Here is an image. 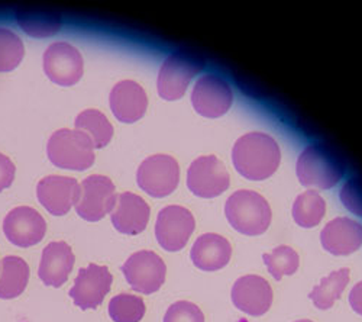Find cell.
Instances as JSON below:
<instances>
[{"label": "cell", "instance_id": "33", "mask_svg": "<svg viewBox=\"0 0 362 322\" xmlns=\"http://www.w3.org/2000/svg\"><path fill=\"white\" fill-rule=\"evenodd\" d=\"M349 304H351L352 309H354L356 314L362 315V282L356 283V284L352 287L351 294H349Z\"/></svg>", "mask_w": 362, "mask_h": 322}, {"label": "cell", "instance_id": "7", "mask_svg": "<svg viewBox=\"0 0 362 322\" xmlns=\"http://www.w3.org/2000/svg\"><path fill=\"white\" fill-rule=\"evenodd\" d=\"M138 186L153 197H164L173 193L180 182V167L175 159L167 154H156L145 159L136 173Z\"/></svg>", "mask_w": 362, "mask_h": 322}, {"label": "cell", "instance_id": "26", "mask_svg": "<svg viewBox=\"0 0 362 322\" xmlns=\"http://www.w3.org/2000/svg\"><path fill=\"white\" fill-rule=\"evenodd\" d=\"M326 214V202L315 190L297 196L293 205V218L301 228H313L320 224Z\"/></svg>", "mask_w": 362, "mask_h": 322}, {"label": "cell", "instance_id": "27", "mask_svg": "<svg viewBox=\"0 0 362 322\" xmlns=\"http://www.w3.org/2000/svg\"><path fill=\"white\" fill-rule=\"evenodd\" d=\"M262 258L269 275L276 280H281L283 276L294 275L300 265L298 254L288 246H280L274 248L273 253L264 254Z\"/></svg>", "mask_w": 362, "mask_h": 322}, {"label": "cell", "instance_id": "20", "mask_svg": "<svg viewBox=\"0 0 362 322\" xmlns=\"http://www.w3.org/2000/svg\"><path fill=\"white\" fill-rule=\"evenodd\" d=\"M149 207L148 203L138 195L125 192L117 197V203L112 211L113 226L127 236H138L149 221Z\"/></svg>", "mask_w": 362, "mask_h": 322}, {"label": "cell", "instance_id": "4", "mask_svg": "<svg viewBox=\"0 0 362 322\" xmlns=\"http://www.w3.org/2000/svg\"><path fill=\"white\" fill-rule=\"evenodd\" d=\"M93 142L84 132L77 130L55 131L47 145L49 161L66 170L83 171L95 163Z\"/></svg>", "mask_w": 362, "mask_h": 322}, {"label": "cell", "instance_id": "17", "mask_svg": "<svg viewBox=\"0 0 362 322\" xmlns=\"http://www.w3.org/2000/svg\"><path fill=\"white\" fill-rule=\"evenodd\" d=\"M109 100L116 120L125 124L139 121L148 106V98L142 86L132 80L119 81L112 89Z\"/></svg>", "mask_w": 362, "mask_h": 322}, {"label": "cell", "instance_id": "11", "mask_svg": "<svg viewBox=\"0 0 362 322\" xmlns=\"http://www.w3.org/2000/svg\"><path fill=\"white\" fill-rule=\"evenodd\" d=\"M113 277L106 266L88 265L80 269L74 286L70 289V298L81 309H96L99 308L105 297L110 292Z\"/></svg>", "mask_w": 362, "mask_h": 322}, {"label": "cell", "instance_id": "3", "mask_svg": "<svg viewBox=\"0 0 362 322\" xmlns=\"http://www.w3.org/2000/svg\"><path fill=\"white\" fill-rule=\"evenodd\" d=\"M225 214L238 232L244 236H261L271 224L268 202L254 190H238L226 200Z\"/></svg>", "mask_w": 362, "mask_h": 322}, {"label": "cell", "instance_id": "24", "mask_svg": "<svg viewBox=\"0 0 362 322\" xmlns=\"http://www.w3.org/2000/svg\"><path fill=\"white\" fill-rule=\"evenodd\" d=\"M77 131L84 132L93 142L95 149H103L113 137V127L106 116L98 109L83 110L74 122Z\"/></svg>", "mask_w": 362, "mask_h": 322}, {"label": "cell", "instance_id": "22", "mask_svg": "<svg viewBox=\"0 0 362 322\" xmlns=\"http://www.w3.org/2000/svg\"><path fill=\"white\" fill-rule=\"evenodd\" d=\"M15 16L23 31L34 38L52 37L62 29V16L54 11L19 8L16 9Z\"/></svg>", "mask_w": 362, "mask_h": 322}, {"label": "cell", "instance_id": "6", "mask_svg": "<svg viewBox=\"0 0 362 322\" xmlns=\"http://www.w3.org/2000/svg\"><path fill=\"white\" fill-rule=\"evenodd\" d=\"M116 199L115 185L109 178L102 174L88 176L81 182L76 211L84 221L98 222L115 209Z\"/></svg>", "mask_w": 362, "mask_h": 322}, {"label": "cell", "instance_id": "5", "mask_svg": "<svg viewBox=\"0 0 362 322\" xmlns=\"http://www.w3.org/2000/svg\"><path fill=\"white\" fill-rule=\"evenodd\" d=\"M200 58L187 52H173L165 58L158 74V95L164 100L183 98L190 81L203 70Z\"/></svg>", "mask_w": 362, "mask_h": 322}, {"label": "cell", "instance_id": "21", "mask_svg": "<svg viewBox=\"0 0 362 322\" xmlns=\"http://www.w3.org/2000/svg\"><path fill=\"white\" fill-rule=\"evenodd\" d=\"M190 255L194 266L200 270L216 272L229 263L232 247L225 237L218 234H203L193 244Z\"/></svg>", "mask_w": 362, "mask_h": 322}, {"label": "cell", "instance_id": "32", "mask_svg": "<svg viewBox=\"0 0 362 322\" xmlns=\"http://www.w3.org/2000/svg\"><path fill=\"white\" fill-rule=\"evenodd\" d=\"M15 180V164L9 157L0 153V192L12 186Z\"/></svg>", "mask_w": 362, "mask_h": 322}, {"label": "cell", "instance_id": "2", "mask_svg": "<svg viewBox=\"0 0 362 322\" xmlns=\"http://www.w3.org/2000/svg\"><path fill=\"white\" fill-rule=\"evenodd\" d=\"M345 174V163L325 144H312L297 160V178L308 188L332 189Z\"/></svg>", "mask_w": 362, "mask_h": 322}, {"label": "cell", "instance_id": "14", "mask_svg": "<svg viewBox=\"0 0 362 322\" xmlns=\"http://www.w3.org/2000/svg\"><path fill=\"white\" fill-rule=\"evenodd\" d=\"M4 231L12 244L26 248L40 244L44 240L47 224L42 215L34 208L18 207L6 215Z\"/></svg>", "mask_w": 362, "mask_h": 322}, {"label": "cell", "instance_id": "28", "mask_svg": "<svg viewBox=\"0 0 362 322\" xmlns=\"http://www.w3.org/2000/svg\"><path fill=\"white\" fill-rule=\"evenodd\" d=\"M109 315L115 322H139L145 315L142 298L120 294L109 302Z\"/></svg>", "mask_w": 362, "mask_h": 322}, {"label": "cell", "instance_id": "19", "mask_svg": "<svg viewBox=\"0 0 362 322\" xmlns=\"http://www.w3.org/2000/svg\"><path fill=\"white\" fill-rule=\"evenodd\" d=\"M74 253L67 243H49L42 251L38 276L47 286H63L74 268Z\"/></svg>", "mask_w": 362, "mask_h": 322}, {"label": "cell", "instance_id": "10", "mask_svg": "<svg viewBox=\"0 0 362 322\" xmlns=\"http://www.w3.org/2000/svg\"><path fill=\"white\" fill-rule=\"evenodd\" d=\"M229 173L215 156H203L194 160L187 171V186L200 197H216L229 188Z\"/></svg>", "mask_w": 362, "mask_h": 322}, {"label": "cell", "instance_id": "15", "mask_svg": "<svg viewBox=\"0 0 362 322\" xmlns=\"http://www.w3.org/2000/svg\"><path fill=\"white\" fill-rule=\"evenodd\" d=\"M37 196L51 215L63 217L76 207L80 196V185L74 178L47 176L37 186Z\"/></svg>", "mask_w": 362, "mask_h": 322}, {"label": "cell", "instance_id": "25", "mask_svg": "<svg viewBox=\"0 0 362 322\" xmlns=\"http://www.w3.org/2000/svg\"><path fill=\"white\" fill-rule=\"evenodd\" d=\"M349 282V269H339L332 272L327 277L322 279L320 284L313 287L309 298L313 301L316 308L329 309L338 301Z\"/></svg>", "mask_w": 362, "mask_h": 322}, {"label": "cell", "instance_id": "29", "mask_svg": "<svg viewBox=\"0 0 362 322\" xmlns=\"http://www.w3.org/2000/svg\"><path fill=\"white\" fill-rule=\"evenodd\" d=\"M23 55L22 40L9 29L0 28V73L15 70L23 60Z\"/></svg>", "mask_w": 362, "mask_h": 322}, {"label": "cell", "instance_id": "9", "mask_svg": "<svg viewBox=\"0 0 362 322\" xmlns=\"http://www.w3.org/2000/svg\"><path fill=\"white\" fill-rule=\"evenodd\" d=\"M44 71L55 84L73 86L83 77V57L67 42H54L44 52Z\"/></svg>", "mask_w": 362, "mask_h": 322}, {"label": "cell", "instance_id": "34", "mask_svg": "<svg viewBox=\"0 0 362 322\" xmlns=\"http://www.w3.org/2000/svg\"><path fill=\"white\" fill-rule=\"evenodd\" d=\"M296 322H313V321H309V319H301V321H296Z\"/></svg>", "mask_w": 362, "mask_h": 322}, {"label": "cell", "instance_id": "8", "mask_svg": "<svg viewBox=\"0 0 362 322\" xmlns=\"http://www.w3.org/2000/svg\"><path fill=\"white\" fill-rule=\"evenodd\" d=\"M122 273L135 292L151 295L164 284L167 268L158 254L144 250L134 253L124 263Z\"/></svg>", "mask_w": 362, "mask_h": 322}, {"label": "cell", "instance_id": "16", "mask_svg": "<svg viewBox=\"0 0 362 322\" xmlns=\"http://www.w3.org/2000/svg\"><path fill=\"white\" fill-rule=\"evenodd\" d=\"M230 297L233 305L239 311L252 316H259L264 315L273 304V289L265 279L250 275L239 277L235 282Z\"/></svg>", "mask_w": 362, "mask_h": 322}, {"label": "cell", "instance_id": "1", "mask_svg": "<svg viewBox=\"0 0 362 322\" xmlns=\"http://www.w3.org/2000/svg\"><path fill=\"white\" fill-rule=\"evenodd\" d=\"M232 161L238 173L245 179L265 180L279 168L281 151L273 137L250 132L235 142Z\"/></svg>", "mask_w": 362, "mask_h": 322}, {"label": "cell", "instance_id": "13", "mask_svg": "<svg viewBox=\"0 0 362 322\" xmlns=\"http://www.w3.org/2000/svg\"><path fill=\"white\" fill-rule=\"evenodd\" d=\"M233 102V93L226 80L216 74L200 77L192 93V103L197 113L206 118H219Z\"/></svg>", "mask_w": 362, "mask_h": 322}, {"label": "cell", "instance_id": "31", "mask_svg": "<svg viewBox=\"0 0 362 322\" xmlns=\"http://www.w3.org/2000/svg\"><path fill=\"white\" fill-rule=\"evenodd\" d=\"M341 200L349 212L362 217V179H349L341 190Z\"/></svg>", "mask_w": 362, "mask_h": 322}, {"label": "cell", "instance_id": "18", "mask_svg": "<svg viewBox=\"0 0 362 322\" xmlns=\"http://www.w3.org/2000/svg\"><path fill=\"white\" fill-rule=\"evenodd\" d=\"M320 241L330 254H352L362 246V225L349 218H337L322 229Z\"/></svg>", "mask_w": 362, "mask_h": 322}, {"label": "cell", "instance_id": "12", "mask_svg": "<svg viewBox=\"0 0 362 322\" xmlns=\"http://www.w3.org/2000/svg\"><path fill=\"white\" fill-rule=\"evenodd\" d=\"M196 228L192 212L183 207H167L157 218L156 237L158 244L167 251L185 248Z\"/></svg>", "mask_w": 362, "mask_h": 322}, {"label": "cell", "instance_id": "30", "mask_svg": "<svg viewBox=\"0 0 362 322\" xmlns=\"http://www.w3.org/2000/svg\"><path fill=\"white\" fill-rule=\"evenodd\" d=\"M164 322H204V315L197 305L178 301L168 308Z\"/></svg>", "mask_w": 362, "mask_h": 322}, {"label": "cell", "instance_id": "23", "mask_svg": "<svg viewBox=\"0 0 362 322\" xmlns=\"http://www.w3.org/2000/svg\"><path fill=\"white\" fill-rule=\"evenodd\" d=\"M28 263L16 255H8L2 260L0 275V299H13L23 294L29 282Z\"/></svg>", "mask_w": 362, "mask_h": 322}]
</instances>
